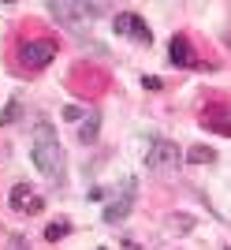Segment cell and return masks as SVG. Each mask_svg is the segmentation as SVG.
Listing matches in <instances>:
<instances>
[{"mask_svg": "<svg viewBox=\"0 0 231 250\" xmlns=\"http://www.w3.org/2000/svg\"><path fill=\"white\" fill-rule=\"evenodd\" d=\"M34 165L41 172L45 179H53V183H63V146L56 131L49 127V120L34 127Z\"/></svg>", "mask_w": 231, "mask_h": 250, "instance_id": "6da1fadb", "label": "cell"}, {"mask_svg": "<svg viewBox=\"0 0 231 250\" xmlns=\"http://www.w3.org/2000/svg\"><path fill=\"white\" fill-rule=\"evenodd\" d=\"M116 0H49V8L60 15V19L75 22V19H97L112 8Z\"/></svg>", "mask_w": 231, "mask_h": 250, "instance_id": "7a4b0ae2", "label": "cell"}, {"mask_svg": "<svg viewBox=\"0 0 231 250\" xmlns=\"http://www.w3.org/2000/svg\"><path fill=\"white\" fill-rule=\"evenodd\" d=\"M56 49H60V45H56L53 38H30V42L19 45V60L26 63V67H45V63H53Z\"/></svg>", "mask_w": 231, "mask_h": 250, "instance_id": "3957f363", "label": "cell"}, {"mask_svg": "<svg viewBox=\"0 0 231 250\" xmlns=\"http://www.w3.org/2000/svg\"><path fill=\"white\" fill-rule=\"evenodd\" d=\"M112 30L119 38H135V42H149V26L138 19L135 11H123V15H116L112 19Z\"/></svg>", "mask_w": 231, "mask_h": 250, "instance_id": "277c9868", "label": "cell"}, {"mask_svg": "<svg viewBox=\"0 0 231 250\" xmlns=\"http://www.w3.org/2000/svg\"><path fill=\"white\" fill-rule=\"evenodd\" d=\"M131 206H135V179H127V183H123V194L105 209V220H108V224H119V220L131 213Z\"/></svg>", "mask_w": 231, "mask_h": 250, "instance_id": "5b68a950", "label": "cell"}, {"mask_svg": "<svg viewBox=\"0 0 231 250\" xmlns=\"http://www.w3.org/2000/svg\"><path fill=\"white\" fill-rule=\"evenodd\" d=\"M168 56H172V63L175 67H194L198 63V56H194V45H190V38H172V45H168Z\"/></svg>", "mask_w": 231, "mask_h": 250, "instance_id": "8992f818", "label": "cell"}, {"mask_svg": "<svg viewBox=\"0 0 231 250\" xmlns=\"http://www.w3.org/2000/svg\"><path fill=\"white\" fill-rule=\"evenodd\" d=\"M146 161H149V168H172L179 161V149L172 146V142H153Z\"/></svg>", "mask_w": 231, "mask_h": 250, "instance_id": "52a82bcc", "label": "cell"}, {"mask_svg": "<svg viewBox=\"0 0 231 250\" xmlns=\"http://www.w3.org/2000/svg\"><path fill=\"white\" fill-rule=\"evenodd\" d=\"M11 206L19 209V213H41V198L30 194L26 187H15V190H11Z\"/></svg>", "mask_w": 231, "mask_h": 250, "instance_id": "ba28073f", "label": "cell"}, {"mask_svg": "<svg viewBox=\"0 0 231 250\" xmlns=\"http://www.w3.org/2000/svg\"><path fill=\"white\" fill-rule=\"evenodd\" d=\"M187 161H194V165H212V161H216V153H212V149H205V146H194Z\"/></svg>", "mask_w": 231, "mask_h": 250, "instance_id": "9c48e42d", "label": "cell"}, {"mask_svg": "<svg viewBox=\"0 0 231 250\" xmlns=\"http://www.w3.org/2000/svg\"><path fill=\"white\" fill-rule=\"evenodd\" d=\"M78 138H82V142H94L97 138V116H90V120L78 127Z\"/></svg>", "mask_w": 231, "mask_h": 250, "instance_id": "30bf717a", "label": "cell"}, {"mask_svg": "<svg viewBox=\"0 0 231 250\" xmlns=\"http://www.w3.org/2000/svg\"><path fill=\"white\" fill-rule=\"evenodd\" d=\"M67 231H71V228H67V224L60 220V224H49V228H45V239H49V243H56V239H63Z\"/></svg>", "mask_w": 231, "mask_h": 250, "instance_id": "8fae6325", "label": "cell"}, {"mask_svg": "<svg viewBox=\"0 0 231 250\" xmlns=\"http://www.w3.org/2000/svg\"><path fill=\"white\" fill-rule=\"evenodd\" d=\"M15 112H19V104H15V101H11V104H8V112H4V116H0V127H4V124H11V120H15Z\"/></svg>", "mask_w": 231, "mask_h": 250, "instance_id": "7c38bea8", "label": "cell"}, {"mask_svg": "<svg viewBox=\"0 0 231 250\" xmlns=\"http://www.w3.org/2000/svg\"><path fill=\"white\" fill-rule=\"evenodd\" d=\"M142 86H146V90H160L164 83H160V79H153V75H146V79H142Z\"/></svg>", "mask_w": 231, "mask_h": 250, "instance_id": "4fadbf2b", "label": "cell"}, {"mask_svg": "<svg viewBox=\"0 0 231 250\" xmlns=\"http://www.w3.org/2000/svg\"><path fill=\"white\" fill-rule=\"evenodd\" d=\"M11 250H26V247H22V239H15V243H11Z\"/></svg>", "mask_w": 231, "mask_h": 250, "instance_id": "5bb4252c", "label": "cell"}, {"mask_svg": "<svg viewBox=\"0 0 231 250\" xmlns=\"http://www.w3.org/2000/svg\"><path fill=\"white\" fill-rule=\"evenodd\" d=\"M4 4H15V0H4Z\"/></svg>", "mask_w": 231, "mask_h": 250, "instance_id": "9a60e30c", "label": "cell"}]
</instances>
